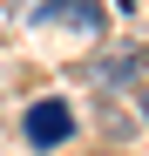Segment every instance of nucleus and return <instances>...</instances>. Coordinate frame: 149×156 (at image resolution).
I'll return each instance as SVG.
<instances>
[{"label":"nucleus","instance_id":"f257e3e1","mask_svg":"<svg viewBox=\"0 0 149 156\" xmlns=\"http://www.w3.org/2000/svg\"><path fill=\"white\" fill-rule=\"evenodd\" d=\"M20 136H27L34 149H54V143L74 136V109H68L61 95H47V102H34V109L20 115Z\"/></svg>","mask_w":149,"mask_h":156},{"label":"nucleus","instance_id":"f03ea898","mask_svg":"<svg viewBox=\"0 0 149 156\" xmlns=\"http://www.w3.org/2000/svg\"><path fill=\"white\" fill-rule=\"evenodd\" d=\"M34 20H61L74 34H102V0H47Z\"/></svg>","mask_w":149,"mask_h":156},{"label":"nucleus","instance_id":"7ed1b4c3","mask_svg":"<svg viewBox=\"0 0 149 156\" xmlns=\"http://www.w3.org/2000/svg\"><path fill=\"white\" fill-rule=\"evenodd\" d=\"M95 75H102L109 88H129V82H142V75H149V48H142V41H136V48H122V55H109Z\"/></svg>","mask_w":149,"mask_h":156},{"label":"nucleus","instance_id":"20e7f679","mask_svg":"<svg viewBox=\"0 0 149 156\" xmlns=\"http://www.w3.org/2000/svg\"><path fill=\"white\" fill-rule=\"evenodd\" d=\"M142 115H149V88H142Z\"/></svg>","mask_w":149,"mask_h":156}]
</instances>
